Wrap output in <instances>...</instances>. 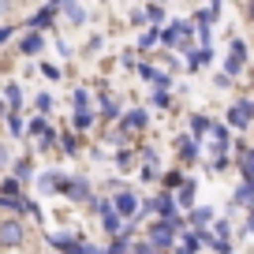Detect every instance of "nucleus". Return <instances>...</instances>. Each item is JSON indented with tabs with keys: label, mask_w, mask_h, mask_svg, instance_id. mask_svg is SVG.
Segmentation results:
<instances>
[{
	"label": "nucleus",
	"mask_w": 254,
	"mask_h": 254,
	"mask_svg": "<svg viewBox=\"0 0 254 254\" xmlns=\"http://www.w3.org/2000/svg\"><path fill=\"white\" fill-rule=\"evenodd\" d=\"M23 243H26L23 217H19V213L4 217V221H0V251H15V247H23Z\"/></svg>",
	"instance_id": "obj_1"
},
{
	"label": "nucleus",
	"mask_w": 254,
	"mask_h": 254,
	"mask_svg": "<svg viewBox=\"0 0 254 254\" xmlns=\"http://www.w3.org/2000/svg\"><path fill=\"white\" fill-rule=\"evenodd\" d=\"M190 34H194V23L190 19H176V23H168L161 30V41H165V49H187Z\"/></svg>",
	"instance_id": "obj_2"
},
{
	"label": "nucleus",
	"mask_w": 254,
	"mask_h": 254,
	"mask_svg": "<svg viewBox=\"0 0 254 254\" xmlns=\"http://www.w3.org/2000/svg\"><path fill=\"white\" fill-rule=\"evenodd\" d=\"M60 194H64L67 202H75V206H86V202L94 198V187H90V180H86V176H64Z\"/></svg>",
	"instance_id": "obj_3"
},
{
	"label": "nucleus",
	"mask_w": 254,
	"mask_h": 254,
	"mask_svg": "<svg viewBox=\"0 0 254 254\" xmlns=\"http://www.w3.org/2000/svg\"><path fill=\"white\" fill-rule=\"evenodd\" d=\"M109 202H112V209H116L124 221H135V217H138V202H142V198H138L131 187H116Z\"/></svg>",
	"instance_id": "obj_4"
},
{
	"label": "nucleus",
	"mask_w": 254,
	"mask_h": 254,
	"mask_svg": "<svg viewBox=\"0 0 254 254\" xmlns=\"http://www.w3.org/2000/svg\"><path fill=\"white\" fill-rule=\"evenodd\" d=\"M228 127H236V131H247V127L254 124V101L251 97H236V101L228 105Z\"/></svg>",
	"instance_id": "obj_5"
},
{
	"label": "nucleus",
	"mask_w": 254,
	"mask_h": 254,
	"mask_svg": "<svg viewBox=\"0 0 254 254\" xmlns=\"http://www.w3.org/2000/svg\"><path fill=\"white\" fill-rule=\"evenodd\" d=\"M116 127L124 131V135H138V131H146V127H150V112H146L142 105H138V109H127V112H120Z\"/></svg>",
	"instance_id": "obj_6"
},
{
	"label": "nucleus",
	"mask_w": 254,
	"mask_h": 254,
	"mask_svg": "<svg viewBox=\"0 0 254 254\" xmlns=\"http://www.w3.org/2000/svg\"><path fill=\"white\" fill-rule=\"evenodd\" d=\"M45 53V30H26L23 38H19V56H26V60H34V56Z\"/></svg>",
	"instance_id": "obj_7"
},
{
	"label": "nucleus",
	"mask_w": 254,
	"mask_h": 254,
	"mask_svg": "<svg viewBox=\"0 0 254 254\" xmlns=\"http://www.w3.org/2000/svg\"><path fill=\"white\" fill-rule=\"evenodd\" d=\"M243 67H247V41L243 38H232V53H228V60H224V75L236 79Z\"/></svg>",
	"instance_id": "obj_8"
},
{
	"label": "nucleus",
	"mask_w": 254,
	"mask_h": 254,
	"mask_svg": "<svg viewBox=\"0 0 254 254\" xmlns=\"http://www.w3.org/2000/svg\"><path fill=\"white\" fill-rule=\"evenodd\" d=\"M135 71H138V79H146L153 90H168V86H172V75H168V71H157L153 64H135Z\"/></svg>",
	"instance_id": "obj_9"
},
{
	"label": "nucleus",
	"mask_w": 254,
	"mask_h": 254,
	"mask_svg": "<svg viewBox=\"0 0 254 254\" xmlns=\"http://www.w3.org/2000/svg\"><path fill=\"white\" fill-rule=\"evenodd\" d=\"M56 11H60V0H49L45 8H38L30 19H26V26H34V30H49V26L56 23Z\"/></svg>",
	"instance_id": "obj_10"
},
{
	"label": "nucleus",
	"mask_w": 254,
	"mask_h": 254,
	"mask_svg": "<svg viewBox=\"0 0 254 254\" xmlns=\"http://www.w3.org/2000/svg\"><path fill=\"white\" fill-rule=\"evenodd\" d=\"M236 168L243 180H254V146H247L243 138L236 142Z\"/></svg>",
	"instance_id": "obj_11"
},
{
	"label": "nucleus",
	"mask_w": 254,
	"mask_h": 254,
	"mask_svg": "<svg viewBox=\"0 0 254 254\" xmlns=\"http://www.w3.org/2000/svg\"><path fill=\"white\" fill-rule=\"evenodd\" d=\"M176 153H180V161L183 165H194V161H198V138L194 135H176Z\"/></svg>",
	"instance_id": "obj_12"
},
{
	"label": "nucleus",
	"mask_w": 254,
	"mask_h": 254,
	"mask_svg": "<svg viewBox=\"0 0 254 254\" xmlns=\"http://www.w3.org/2000/svg\"><path fill=\"white\" fill-rule=\"evenodd\" d=\"M172 194H176V206H180V209H190V206H194V194H198V183L190 180V176H183V183L172 190Z\"/></svg>",
	"instance_id": "obj_13"
},
{
	"label": "nucleus",
	"mask_w": 254,
	"mask_h": 254,
	"mask_svg": "<svg viewBox=\"0 0 254 254\" xmlns=\"http://www.w3.org/2000/svg\"><path fill=\"white\" fill-rule=\"evenodd\" d=\"M0 209H8V213H19V217H23L26 209H30V198H26L23 190H15V194H4V190H0Z\"/></svg>",
	"instance_id": "obj_14"
},
{
	"label": "nucleus",
	"mask_w": 254,
	"mask_h": 254,
	"mask_svg": "<svg viewBox=\"0 0 254 254\" xmlns=\"http://www.w3.org/2000/svg\"><path fill=\"white\" fill-rule=\"evenodd\" d=\"M8 172L15 176L19 183H30L34 180V157H30V153H23L19 161H11V165H8Z\"/></svg>",
	"instance_id": "obj_15"
},
{
	"label": "nucleus",
	"mask_w": 254,
	"mask_h": 254,
	"mask_svg": "<svg viewBox=\"0 0 254 254\" xmlns=\"http://www.w3.org/2000/svg\"><path fill=\"white\" fill-rule=\"evenodd\" d=\"M232 206H243V209H254V180H243L236 190H232Z\"/></svg>",
	"instance_id": "obj_16"
},
{
	"label": "nucleus",
	"mask_w": 254,
	"mask_h": 254,
	"mask_svg": "<svg viewBox=\"0 0 254 254\" xmlns=\"http://www.w3.org/2000/svg\"><path fill=\"white\" fill-rule=\"evenodd\" d=\"M120 112H124L120 97H112V94H101V112H97V116H101L105 124H116V120H120Z\"/></svg>",
	"instance_id": "obj_17"
},
{
	"label": "nucleus",
	"mask_w": 254,
	"mask_h": 254,
	"mask_svg": "<svg viewBox=\"0 0 254 254\" xmlns=\"http://www.w3.org/2000/svg\"><path fill=\"white\" fill-rule=\"evenodd\" d=\"M213 217H217L213 206H190V209H187V224H190V228H206Z\"/></svg>",
	"instance_id": "obj_18"
},
{
	"label": "nucleus",
	"mask_w": 254,
	"mask_h": 254,
	"mask_svg": "<svg viewBox=\"0 0 254 254\" xmlns=\"http://www.w3.org/2000/svg\"><path fill=\"white\" fill-rule=\"evenodd\" d=\"M60 187H64V172H53V168H49L45 176H38V190L41 194H60Z\"/></svg>",
	"instance_id": "obj_19"
},
{
	"label": "nucleus",
	"mask_w": 254,
	"mask_h": 254,
	"mask_svg": "<svg viewBox=\"0 0 254 254\" xmlns=\"http://www.w3.org/2000/svg\"><path fill=\"white\" fill-rule=\"evenodd\" d=\"M60 11L67 15V23H71V26H82V23H86V8H82L79 0H60Z\"/></svg>",
	"instance_id": "obj_20"
},
{
	"label": "nucleus",
	"mask_w": 254,
	"mask_h": 254,
	"mask_svg": "<svg viewBox=\"0 0 254 254\" xmlns=\"http://www.w3.org/2000/svg\"><path fill=\"white\" fill-rule=\"evenodd\" d=\"M56 146H60V153H67V157H79V150H82V142H79V131H64L60 138H56Z\"/></svg>",
	"instance_id": "obj_21"
},
{
	"label": "nucleus",
	"mask_w": 254,
	"mask_h": 254,
	"mask_svg": "<svg viewBox=\"0 0 254 254\" xmlns=\"http://www.w3.org/2000/svg\"><path fill=\"white\" fill-rule=\"evenodd\" d=\"M4 105H8V112L23 109V90H19V82H8V86H4Z\"/></svg>",
	"instance_id": "obj_22"
},
{
	"label": "nucleus",
	"mask_w": 254,
	"mask_h": 254,
	"mask_svg": "<svg viewBox=\"0 0 254 254\" xmlns=\"http://www.w3.org/2000/svg\"><path fill=\"white\" fill-rule=\"evenodd\" d=\"M94 112H90V109H75L71 112V127H75V131H79V135H82V131H90V127H94Z\"/></svg>",
	"instance_id": "obj_23"
},
{
	"label": "nucleus",
	"mask_w": 254,
	"mask_h": 254,
	"mask_svg": "<svg viewBox=\"0 0 254 254\" xmlns=\"http://www.w3.org/2000/svg\"><path fill=\"white\" fill-rule=\"evenodd\" d=\"M0 116H4V124H8V131H11L15 138L26 135V124H23V116H19V112H0Z\"/></svg>",
	"instance_id": "obj_24"
},
{
	"label": "nucleus",
	"mask_w": 254,
	"mask_h": 254,
	"mask_svg": "<svg viewBox=\"0 0 254 254\" xmlns=\"http://www.w3.org/2000/svg\"><path fill=\"white\" fill-rule=\"evenodd\" d=\"M209 124H213L209 116H190V135H194V138L202 142V138L209 135Z\"/></svg>",
	"instance_id": "obj_25"
},
{
	"label": "nucleus",
	"mask_w": 254,
	"mask_h": 254,
	"mask_svg": "<svg viewBox=\"0 0 254 254\" xmlns=\"http://www.w3.org/2000/svg\"><path fill=\"white\" fill-rule=\"evenodd\" d=\"M34 109H38L41 116H53V112H56V97L53 94H38V97H34Z\"/></svg>",
	"instance_id": "obj_26"
},
{
	"label": "nucleus",
	"mask_w": 254,
	"mask_h": 254,
	"mask_svg": "<svg viewBox=\"0 0 254 254\" xmlns=\"http://www.w3.org/2000/svg\"><path fill=\"white\" fill-rule=\"evenodd\" d=\"M183 183V168H168V172H161V187L165 190H176Z\"/></svg>",
	"instance_id": "obj_27"
},
{
	"label": "nucleus",
	"mask_w": 254,
	"mask_h": 254,
	"mask_svg": "<svg viewBox=\"0 0 254 254\" xmlns=\"http://www.w3.org/2000/svg\"><path fill=\"white\" fill-rule=\"evenodd\" d=\"M157 41H161V26L150 23V30H142V38H138V49H153Z\"/></svg>",
	"instance_id": "obj_28"
},
{
	"label": "nucleus",
	"mask_w": 254,
	"mask_h": 254,
	"mask_svg": "<svg viewBox=\"0 0 254 254\" xmlns=\"http://www.w3.org/2000/svg\"><path fill=\"white\" fill-rule=\"evenodd\" d=\"M142 15H146V23H153V26H161V23H165V8H161L157 0H153L150 8H142Z\"/></svg>",
	"instance_id": "obj_29"
},
{
	"label": "nucleus",
	"mask_w": 254,
	"mask_h": 254,
	"mask_svg": "<svg viewBox=\"0 0 254 254\" xmlns=\"http://www.w3.org/2000/svg\"><path fill=\"white\" fill-rule=\"evenodd\" d=\"M209 224H213V228H209V232H213V239H228V243H232V224L228 221H217V217H213Z\"/></svg>",
	"instance_id": "obj_30"
},
{
	"label": "nucleus",
	"mask_w": 254,
	"mask_h": 254,
	"mask_svg": "<svg viewBox=\"0 0 254 254\" xmlns=\"http://www.w3.org/2000/svg\"><path fill=\"white\" fill-rule=\"evenodd\" d=\"M71 109H90V90L86 86L71 90Z\"/></svg>",
	"instance_id": "obj_31"
},
{
	"label": "nucleus",
	"mask_w": 254,
	"mask_h": 254,
	"mask_svg": "<svg viewBox=\"0 0 254 254\" xmlns=\"http://www.w3.org/2000/svg\"><path fill=\"white\" fill-rule=\"evenodd\" d=\"M45 127H49V116H41V112H38V116H34L30 124H26V135H34V138H38L41 131H45Z\"/></svg>",
	"instance_id": "obj_32"
},
{
	"label": "nucleus",
	"mask_w": 254,
	"mask_h": 254,
	"mask_svg": "<svg viewBox=\"0 0 254 254\" xmlns=\"http://www.w3.org/2000/svg\"><path fill=\"white\" fill-rule=\"evenodd\" d=\"M41 75H45L49 82H60V75H64V71L56 67V64H49V60H45V64H41Z\"/></svg>",
	"instance_id": "obj_33"
},
{
	"label": "nucleus",
	"mask_w": 254,
	"mask_h": 254,
	"mask_svg": "<svg viewBox=\"0 0 254 254\" xmlns=\"http://www.w3.org/2000/svg\"><path fill=\"white\" fill-rule=\"evenodd\" d=\"M0 190H4V194H15V190H23V183H19L15 176H4V183H0Z\"/></svg>",
	"instance_id": "obj_34"
},
{
	"label": "nucleus",
	"mask_w": 254,
	"mask_h": 254,
	"mask_svg": "<svg viewBox=\"0 0 254 254\" xmlns=\"http://www.w3.org/2000/svg\"><path fill=\"white\" fill-rule=\"evenodd\" d=\"M153 105H157V109H168V105H172L168 90H153Z\"/></svg>",
	"instance_id": "obj_35"
},
{
	"label": "nucleus",
	"mask_w": 254,
	"mask_h": 254,
	"mask_svg": "<svg viewBox=\"0 0 254 254\" xmlns=\"http://www.w3.org/2000/svg\"><path fill=\"white\" fill-rule=\"evenodd\" d=\"M131 161H135V153H131V150H120L116 153V168H131Z\"/></svg>",
	"instance_id": "obj_36"
},
{
	"label": "nucleus",
	"mask_w": 254,
	"mask_h": 254,
	"mask_svg": "<svg viewBox=\"0 0 254 254\" xmlns=\"http://www.w3.org/2000/svg\"><path fill=\"white\" fill-rule=\"evenodd\" d=\"M8 165H11V150L8 142H0V172H8Z\"/></svg>",
	"instance_id": "obj_37"
},
{
	"label": "nucleus",
	"mask_w": 254,
	"mask_h": 254,
	"mask_svg": "<svg viewBox=\"0 0 254 254\" xmlns=\"http://www.w3.org/2000/svg\"><path fill=\"white\" fill-rule=\"evenodd\" d=\"M11 34H15V26H11V23H0V45L11 41Z\"/></svg>",
	"instance_id": "obj_38"
},
{
	"label": "nucleus",
	"mask_w": 254,
	"mask_h": 254,
	"mask_svg": "<svg viewBox=\"0 0 254 254\" xmlns=\"http://www.w3.org/2000/svg\"><path fill=\"white\" fill-rule=\"evenodd\" d=\"M213 86H221V90H228V86H232V75H224V71H221V75H217V79H213Z\"/></svg>",
	"instance_id": "obj_39"
},
{
	"label": "nucleus",
	"mask_w": 254,
	"mask_h": 254,
	"mask_svg": "<svg viewBox=\"0 0 254 254\" xmlns=\"http://www.w3.org/2000/svg\"><path fill=\"white\" fill-rule=\"evenodd\" d=\"M11 4H15V0H0V19H8V15H11Z\"/></svg>",
	"instance_id": "obj_40"
},
{
	"label": "nucleus",
	"mask_w": 254,
	"mask_h": 254,
	"mask_svg": "<svg viewBox=\"0 0 254 254\" xmlns=\"http://www.w3.org/2000/svg\"><path fill=\"white\" fill-rule=\"evenodd\" d=\"M131 23H135V26H146V15H142V8H138V11H131Z\"/></svg>",
	"instance_id": "obj_41"
},
{
	"label": "nucleus",
	"mask_w": 254,
	"mask_h": 254,
	"mask_svg": "<svg viewBox=\"0 0 254 254\" xmlns=\"http://www.w3.org/2000/svg\"><path fill=\"white\" fill-rule=\"evenodd\" d=\"M247 23L254 26V0H247Z\"/></svg>",
	"instance_id": "obj_42"
},
{
	"label": "nucleus",
	"mask_w": 254,
	"mask_h": 254,
	"mask_svg": "<svg viewBox=\"0 0 254 254\" xmlns=\"http://www.w3.org/2000/svg\"><path fill=\"white\" fill-rule=\"evenodd\" d=\"M243 232H251V236H254V209L247 213V228H243Z\"/></svg>",
	"instance_id": "obj_43"
},
{
	"label": "nucleus",
	"mask_w": 254,
	"mask_h": 254,
	"mask_svg": "<svg viewBox=\"0 0 254 254\" xmlns=\"http://www.w3.org/2000/svg\"><path fill=\"white\" fill-rule=\"evenodd\" d=\"M157 4H165V0H157Z\"/></svg>",
	"instance_id": "obj_44"
}]
</instances>
